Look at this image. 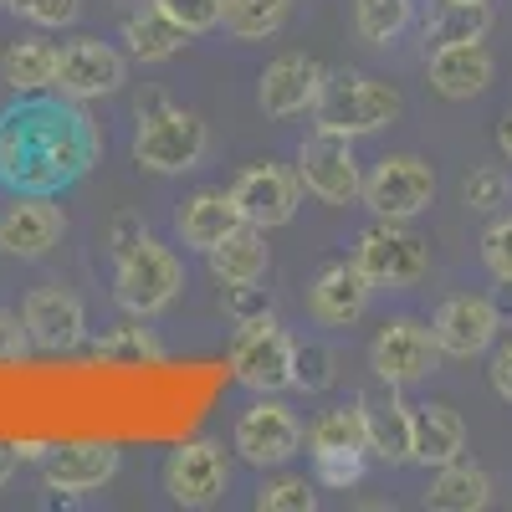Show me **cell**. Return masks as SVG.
Returning a JSON list of instances; mask_svg holds the SVG:
<instances>
[{"mask_svg":"<svg viewBox=\"0 0 512 512\" xmlns=\"http://www.w3.org/2000/svg\"><path fill=\"white\" fill-rule=\"evenodd\" d=\"M103 154V134L72 98H21L0 113V185L21 195H57L77 185Z\"/></svg>","mask_w":512,"mask_h":512,"instance_id":"1","label":"cell"},{"mask_svg":"<svg viewBox=\"0 0 512 512\" xmlns=\"http://www.w3.org/2000/svg\"><path fill=\"white\" fill-rule=\"evenodd\" d=\"M405 113V98L395 82H384L374 72H328L323 93L313 103V118L318 128L328 134H344V139H364V134H379V128H390L395 118Z\"/></svg>","mask_w":512,"mask_h":512,"instance_id":"2","label":"cell"},{"mask_svg":"<svg viewBox=\"0 0 512 512\" xmlns=\"http://www.w3.org/2000/svg\"><path fill=\"white\" fill-rule=\"evenodd\" d=\"M180 287H185V267H180V256L169 251L164 241L139 236L128 251H118V262H113V297H118L123 313L154 318V313H164L169 303H175Z\"/></svg>","mask_w":512,"mask_h":512,"instance_id":"3","label":"cell"},{"mask_svg":"<svg viewBox=\"0 0 512 512\" xmlns=\"http://www.w3.org/2000/svg\"><path fill=\"white\" fill-rule=\"evenodd\" d=\"M292 359H297V338L272 318H251V323H236V338H231V379L246 384L251 395H282L292 390Z\"/></svg>","mask_w":512,"mask_h":512,"instance_id":"4","label":"cell"},{"mask_svg":"<svg viewBox=\"0 0 512 512\" xmlns=\"http://www.w3.org/2000/svg\"><path fill=\"white\" fill-rule=\"evenodd\" d=\"M210 149V128L200 113L164 103L159 113L139 118V134H134V164L149 169V175H190L200 169Z\"/></svg>","mask_w":512,"mask_h":512,"instance_id":"5","label":"cell"},{"mask_svg":"<svg viewBox=\"0 0 512 512\" xmlns=\"http://www.w3.org/2000/svg\"><path fill=\"white\" fill-rule=\"evenodd\" d=\"M359 200L369 205L374 221H415L436 200V169L420 154H384L364 175Z\"/></svg>","mask_w":512,"mask_h":512,"instance_id":"6","label":"cell"},{"mask_svg":"<svg viewBox=\"0 0 512 512\" xmlns=\"http://www.w3.org/2000/svg\"><path fill=\"white\" fill-rule=\"evenodd\" d=\"M354 267L374 287H415L431 272V251L410 231V221H374L354 241Z\"/></svg>","mask_w":512,"mask_h":512,"instance_id":"7","label":"cell"},{"mask_svg":"<svg viewBox=\"0 0 512 512\" xmlns=\"http://www.w3.org/2000/svg\"><path fill=\"white\" fill-rule=\"evenodd\" d=\"M297 180H303V195H313L318 205H354L359 190H364L354 139L313 128L303 139V149H297Z\"/></svg>","mask_w":512,"mask_h":512,"instance_id":"8","label":"cell"},{"mask_svg":"<svg viewBox=\"0 0 512 512\" xmlns=\"http://www.w3.org/2000/svg\"><path fill=\"white\" fill-rule=\"evenodd\" d=\"M441 344H436V333L431 323H420V318H390L379 333H374V344H369V369L379 384H420V379H431L441 369Z\"/></svg>","mask_w":512,"mask_h":512,"instance_id":"9","label":"cell"},{"mask_svg":"<svg viewBox=\"0 0 512 512\" xmlns=\"http://www.w3.org/2000/svg\"><path fill=\"white\" fill-rule=\"evenodd\" d=\"M231 451L251 466H282V461H292L297 451H303V420H297L282 400L262 395L236 415Z\"/></svg>","mask_w":512,"mask_h":512,"instance_id":"10","label":"cell"},{"mask_svg":"<svg viewBox=\"0 0 512 512\" xmlns=\"http://www.w3.org/2000/svg\"><path fill=\"white\" fill-rule=\"evenodd\" d=\"M231 487V456L221 441H185L164 461V492L175 507H216Z\"/></svg>","mask_w":512,"mask_h":512,"instance_id":"11","label":"cell"},{"mask_svg":"<svg viewBox=\"0 0 512 512\" xmlns=\"http://www.w3.org/2000/svg\"><path fill=\"white\" fill-rule=\"evenodd\" d=\"M231 200L241 210V221L262 226V231H277L297 216V205H303V180H297V169L262 159V164H246L231 180Z\"/></svg>","mask_w":512,"mask_h":512,"instance_id":"12","label":"cell"},{"mask_svg":"<svg viewBox=\"0 0 512 512\" xmlns=\"http://www.w3.org/2000/svg\"><path fill=\"white\" fill-rule=\"evenodd\" d=\"M62 231H67V221H62V205L52 195L11 190V200L0 205V256H11V262H41V256H52Z\"/></svg>","mask_w":512,"mask_h":512,"instance_id":"13","label":"cell"},{"mask_svg":"<svg viewBox=\"0 0 512 512\" xmlns=\"http://www.w3.org/2000/svg\"><path fill=\"white\" fill-rule=\"evenodd\" d=\"M123 82H128V57L118 47H108V41H98V36H77L57 52V88L52 93H62L72 103L108 98V93L123 88Z\"/></svg>","mask_w":512,"mask_h":512,"instance_id":"14","label":"cell"},{"mask_svg":"<svg viewBox=\"0 0 512 512\" xmlns=\"http://www.w3.org/2000/svg\"><path fill=\"white\" fill-rule=\"evenodd\" d=\"M21 328L31 338V349L41 354H67L88 338V308L82 297L67 292L62 282H47V287H31L26 303H21Z\"/></svg>","mask_w":512,"mask_h":512,"instance_id":"15","label":"cell"},{"mask_svg":"<svg viewBox=\"0 0 512 512\" xmlns=\"http://www.w3.org/2000/svg\"><path fill=\"white\" fill-rule=\"evenodd\" d=\"M431 333H436V344L446 359H477L497 344V333H502V318L492 308V297L482 292H456L446 297V303L436 308L431 318Z\"/></svg>","mask_w":512,"mask_h":512,"instance_id":"16","label":"cell"},{"mask_svg":"<svg viewBox=\"0 0 512 512\" xmlns=\"http://www.w3.org/2000/svg\"><path fill=\"white\" fill-rule=\"evenodd\" d=\"M497 57L487 52V41H451V47L425 52V82L431 93L451 98V103H472L492 88Z\"/></svg>","mask_w":512,"mask_h":512,"instance_id":"17","label":"cell"},{"mask_svg":"<svg viewBox=\"0 0 512 512\" xmlns=\"http://www.w3.org/2000/svg\"><path fill=\"white\" fill-rule=\"evenodd\" d=\"M328 82V67L318 57H303V52H287L277 62H267L262 72V88H256V103H262L267 118H297L308 113Z\"/></svg>","mask_w":512,"mask_h":512,"instance_id":"18","label":"cell"},{"mask_svg":"<svg viewBox=\"0 0 512 512\" xmlns=\"http://www.w3.org/2000/svg\"><path fill=\"white\" fill-rule=\"evenodd\" d=\"M369 292H374V282L354 267V256H349V262H328L308 282V308L323 328H354L369 313Z\"/></svg>","mask_w":512,"mask_h":512,"instance_id":"19","label":"cell"},{"mask_svg":"<svg viewBox=\"0 0 512 512\" xmlns=\"http://www.w3.org/2000/svg\"><path fill=\"white\" fill-rule=\"evenodd\" d=\"M113 472H118L113 441H67V446H47V456H41V477H47L52 492H93L113 482Z\"/></svg>","mask_w":512,"mask_h":512,"instance_id":"20","label":"cell"},{"mask_svg":"<svg viewBox=\"0 0 512 512\" xmlns=\"http://www.w3.org/2000/svg\"><path fill=\"white\" fill-rule=\"evenodd\" d=\"M466 451V420L441 405V400H425L410 405V461L420 466H446Z\"/></svg>","mask_w":512,"mask_h":512,"instance_id":"21","label":"cell"},{"mask_svg":"<svg viewBox=\"0 0 512 512\" xmlns=\"http://www.w3.org/2000/svg\"><path fill=\"white\" fill-rule=\"evenodd\" d=\"M364 415V436L369 451L384 461H410V405L400 400V384H384V390H369L354 400Z\"/></svg>","mask_w":512,"mask_h":512,"instance_id":"22","label":"cell"},{"mask_svg":"<svg viewBox=\"0 0 512 512\" xmlns=\"http://www.w3.org/2000/svg\"><path fill=\"white\" fill-rule=\"evenodd\" d=\"M241 226V210L231 200V190H195L190 200H180L175 210V231L190 251H210V246H221L231 231Z\"/></svg>","mask_w":512,"mask_h":512,"instance_id":"23","label":"cell"},{"mask_svg":"<svg viewBox=\"0 0 512 512\" xmlns=\"http://www.w3.org/2000/svg\"><path fill=\"white\" fill-rule=\"evenodd\" d=\"M205 262H210V277H216L221 287H231V282H262L267 267H272L267 231H262V226H251V221H241L221 246H210V251H205Z\"/></svg>","mask_w":512,"mask_h":512,"instance_id":"24","label":"cell"},{"mask_svg":"<svg viewBox=\"0 0 512 512\" xmlns=\"http://www.w3.org/2000/svg\"><path fill=\"white\" fill-rule=\"evenodd\" d=\"M57 52L52 41L41 36H21L0 52V82L16 93V98H36V93H52L57 88Z\"/></svg>","mask_w":512,"mask_h":512,"instance_id":"25","label":"cell"},{"mask_svg":"<svg viewBox=\"0 0 512 512\" xmlns=\"http://www.w3.org/2000/svg\"><path fill=\"white\" fill-rule=\"evenodd\" d=\"M123 41H128V52H134L139 62H169V57H180L190 47V31L149 0V6L123 16Z\"/></svg>","mask_w":512,"mask_h":512,"instance_id":"26","label":"cell"},{"mask_svg":"<svg viewBox=\"0 0 512 512\" xmlns=\"http://www.w3.org/2000/svg\"><path fill=\"white\" fill-rule=\"evenodd\" d=\"M425 507H436V512H482V507H492V477L482 472V466L456 456V461L436 466V482H431V492H425Z\"/></svg>","mask_w":512,"mask_h":512,"instance_id":"27","label":"cell"},{"mask_svg":"<svg viewBox=\"0 0 512 512\" xmlns=\"http://www.w3.org/2000/svg\"><path fill=\"white\" fill-rule=\"evenodd\" d=\"M93 359L108 364V369H154V364H164V344L144 323H123V328H113V333L98 338Z\"/></svg>","mask_w":512,"mask_h":512,"instance_id":"28","label":"cell"},{"mask_svg":"<svg viewBox=\"0 0 512 512\" xmlns=\"http://www.w3.org/2000/svg\"><path fill=\"white\" fill-rule=\"evenodd\" d=\"M308 456L323 461V456H369V436H364V415L359 405L354 410H328L313 420L308 431Z\"/></svg>","mask_w":512,"mask_h":512,"instance_id":"29","label":"cell"},{"mask_svg":"<svg viewBox=\"0 0 512 512\" xmlns=\"http://www.w3.org/2000/svg\"><path fill=\"white\" fill-rule=\"evenodd\" d=\"M492 6H466V0H441V11L425 21V52L451 47V41H487Z\"/></svg>","mask_w":512,"mask_h":512,"instance_id":"30","label":"cell"},{"mask_svg":"<svg viewBox=\"0 0 512 512\" xmlns=\"http://www.w3.org/2000/svg\"><path fill=\"white\" fill-rule=\"evenodd\" d=\"M287 11H292V0H226L221 26L236 41H267L287 26Z\"/></svg>","mask_w":512,"mask_h":512,"instance_id":"31","label":"cell"},{"mask_svg":"<svg viewBox=\"0 0 512 512\" xmlns=\"http://www.w3.org/2000/svg\"><path fill=\"white\" fill-rule=\"evenodd\" d=\"M415 21V0H354V31L369 47H390Z\"/></svg>","mask_w":512,"mask_h":512,"instance_id":"32","label":"cell"},{"mask_svg":"<svg viewBox=\"0 0 512 512\" xmlns=\"http://www.w3.org/2000/svg\"><path fill=\"white\" fill-rule=\"evenodd\" d=\"M338 379V354L328 344H297V359H292V390H308V395H323L333 390Z\"/></svg>","mask_w":512,"mask_h":512,"instance_id":"33","label":"cell"},{"mask_svg":"<svg viewBox=\"0 0 512 512\" xmlns=\"http://www.w3.org/2000/svg\"><path fill=\"white\" fill-rule=\"evenodd\" d=\"M507 195H512V180L502 175L497 164H482V169H472V175L461 180V205L477 210V216H497V210L507 205Z\"/></svg>","mask_w":512,"mask_h":512,"instance_id":"34","label":"cell"},{"mask_svg":"<svg viewBox=\"0 0 512 512\" xmlns=\"http://www.w3.org/2000/svg\"><path fill=\"white\" fill-rule=\"evenodd\" d=\"M318 507V482L308 477H272L256 492V512H313Z\"/></svg>","mask_w":512,"mask_h":512,"instance_id":"35","label":"cell"},{"mask_svg":"<svg viewBox=\"0 0 512 512\" xmlns=\"http://www.w3.org/2000/svg\"><path fill=\"white\" fill-rule=\"evenodd\" d=\"M159 11H169L190 36H200V31H216L221 26V6L226 0H154Z\"/></svg>","mask_w":512,"mask_h":512,"instance_id":"36","label":"cell"},{"mask_svg":"<svg viewBox=\"0 0 512 512\" xmlns=\"http://www.w3.org/2000/svg\"><path fill=\"white\" fill-rule=\"evenodd\" d=\"M221 308H226V318L231 323H251V318H262V313H272V297L256 287V282H231L226 292H221Z\"/></svg>","mask_w":512,"mask_h":512,"instance_id":"37","label":"cell"},{"mask_svg":"<svg viewBox=\"0 0 512 512\" xmlns=\"http://www.w3.org/2000/svg\"><path fill=\"white\" fill-rule=\"evenodd\" d=\"M11 11H16V16H26L31 26L57 31V26H72V21H77L82 0H11Z\"/></svg>","mask_w":512,"mask_h":512,"instance_id":"38","label":"cell"},{"mask_svg":"<svg viewBox=\"0 0 512 512\" xmlns=\"http://www.w3.org/2000/svg\"><path fill=\"white\" fill-rule=\"evenodd\" d=\"M482 267L492 277H512V216H502L482 231Z\"/></svg>","mask_w":512,"mask_h":512,"instance_id":"39","label":"cell"},{"mask_svg":"<svg viewBox=\"0 0 512 512\" xmlns=\"http://www.w3.org/2000/svg\"><path fill=\"white\" fill-rule=\"evenodd\" d=\"M318 466V487H359L364 482V456H323Z\"/></svg>","mask_w":512,"mask_h":512,"instance_id":"40","label":"cell"},{"mask_svg":"<svg viewBox=\"0 0 512 512\" xmlns=\"http://www.w3.org/2000/svg\"><path fill=\"white\" fill-rule=\"evenodd\" d=\"M487 379H492V395L502 405H512V338L492 344V364H487Z\"/></svg>","mask_w":512,"mask_h":512,"instance_id":"41","label":"cell"},{"mask_svg":"<svg viewBox=\"0 0 512 512\" xmlns=\"http://www.w3.org/2000/svg\"><path fill=\"white\" fill-rule=\"evenodd\" d=\"M26 349H31V338H26L21 318L0 313V364H21V359H26Z\"/></svg>","mask_w":512,"mask_h":512,"instance_id":"42","label":"cell"},{"mask_svg":"<svg viewBox=\"0 0 512 512\" xmlns=\"http://www.w3.org/2000/svg\"><path fill=\"white\" fill-rule=\"evenodd\" d=\"M139 236H149L139 216H128V210H123V216H113V226H108V246H113V256H118V251H128Z\"/></svg>","mask_w":512,"mask_h":512,"instance_id":"43","label":"cell"},{"mask_svg":"<svg viewBox=\"0 0 512 512\" xmlns=\"http://www.w3.org/2000/svg\"><path fill=\"white\" fill-rule=\"evenodd\" d=\"M492 308H497L502 328H512V277H497V287H492Z\"/></svg>","mask_w":512,"mask_h":512,"instance_id":"44","label":"cell"},{"mask_svg":"<svg viewBox=\"0 0 512 512\" xmlns=\"http://www.w3.org/2000/svg\"><path fill=\"white\" fill-rule=\"evenodd\" d=\"M16 466H21V446L16 441H0V487L16 477Z\"/></svg>","mask_w":512,"mask_h":512,"instance_id":"45","label":"cell"},{"mask_svg":"<svg viewBox=\"0 0 512 512\" xmlns=\"http://www.w3.org/2000/svg\"><path fill=\"white\" fill-rule=\"evenodd\" d=\"M497 149H502V159L512 164V108L497 118Z\"/></svg>","mask_w":512,"mask_h":512,"instance_id":"46","label":"cell"},{"mask_svg":"<svg viewBox=\"0 0 512 512\" xmlns=\"http://www.w3.org/2000/svg\"><path fill=\"white\" fill-rule=\"evenodd\" d=\"M164 103H169L164 93H154V88H144V93H139V103H134V113H139V118H149V113H159Z\"/></svg>","mask_w":512,"mask_h":512,"instance_id":"47","label":"cell"},{"mask_svg":"<svg viewBox=\"0 0 512 512\" xmlns=\"http://www.w3.org/2000/svg\"><path fill=\"white\" fill-rule=\"evenodd\" d=\"M466 6H492V0H466Z\"/></svg>","mask_w":512,"mask_h":512,"instance_id":"48","label":"cell"},{"mask_svg":"<svg viewBox=\"0 0 512 512\" xmlns=\"http://www.w3.org/2000/svg\"><path fill=\"white\" fill-rule=\"evenodd\" d=\"M0 6H11V0H0Z\"/></svg>","mask_w":512,"mask_h":512,"instance_id":"49","label":"cell"}]
</instances>
